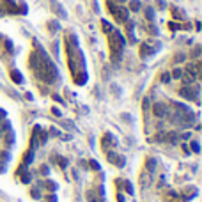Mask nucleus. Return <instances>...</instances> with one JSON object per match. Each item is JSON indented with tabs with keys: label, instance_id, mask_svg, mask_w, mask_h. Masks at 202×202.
<instances>
[{
	"label": "nucleus",
	"instance_id": "29",
	"mask_svg": "<svg viewBox=\"0 0 202 202\" xmlns=\"http://www.w3.org/2000/svg\"><path fill=\"white\" fill-rule=\"evenodd\" d=\"M183 59H185V55H183V53L176 55V62H183Z\"/></svg>",
	"mask_w": 202,
	"mask_h": 202
},
{
	"label": "nucleus",
	"instance_id": "34",
	"mask_svg": "<svg viewBox=\"0 0 202 202\" xmlns=\"http://www.w3.org/2000/svg\"><path fill=\"white\" fill-rule=\"evenodd\" d=\"M51 112H53V114H55V115H60V110H59V108H53V110H51Z\"/></svg>",
	"mask_w": 202,
	"mask_h": 202
},
{
	"label": "nucleus",
	"instance_id": "16",
	"mask_svg": "<svg viewBox=\"0 0 202 202\" xmlns=\"http://www.w3.org/2000/svg\"><path fill=\"white\" fill-rule=\"evenodd\" d=\"M44 186H46L50 192H55V190H57V185H55L53 181H46V183H44Z\"/></svg>",
	"mask_w": 202,
	"mask_h": 202
},
{
	"label": "nucleus",
	"instance_id": "3",
	"mask_svg": "<svg viewBox=\"0 0 202 202\" xmlns=\"http://www.w3.org/2000/svg\"><path fill=\"white\" fill-rule=\"evenodd\" d=\"M108 7H110V11H112V14L119 20V21H126L128 20V9H124V7H115L114 5V2H108Z\"/></svg>",
	"mask_w": 202,
	"mask_h": 202
},
{
	"label": "nucleus",
	"instance_id": "30",
	"mask_svg": "<svg viewBox=\"0 0 202 202\" xmlns=\"http://www.w3.org/2000/svg\"><path fill=\"white\" fill-rule=\"evenodd\" d=\"M142 106H144V110H147V108H149V99H147V98L144 99V105H142Z\"/></svg>",
	"mask_w": 202,
	"mask_h": 202
},
{
	"label": "nucleus",
	"instance_id": "18",
	"mask_svg": "<svg viewBox=\"0 0 202 202\" xmlns=\"http://www.w3.org/2000/svg\"><path fill=\"white\" fill-rule=\"evenodd\" d=\"M130 7H131V11H138V9H140V2H137V0H133V2L130 4Z\"/></svg>",
	"mask_w": 202,
	"mask_h": 202
},
{
	"label": "nucleus",
	"instance_id": "26",
	"mask_svg": "<svg viewBox=\"0 0 202 202\" xmlns=\"http://www.w3.org/2000/svg\"><path fill=\"white\" fill-rule=\"evenodd\" d=\"M181 75H183V71H181V69H174V73H172V76H174V78H181Z\"/></svg>",
	"mask_w": 202,
	"mask_h": 202
},
{
	"label": "nucleus",
	"instance_id": "12",
	"mask_svg": "<svg viewBox=\"0 0 202 202\" xmlns=\"http://www.w3.org/2000/svg\"><path fill=\"white\" fill-rule=\"evenodd\" d=\"M183 82H185V85H192L193 82H195V76L192 75V73H185V76H183Z\"/></svg>",
	"mask_w": 202,
	"mask_h": 202
},
{
	"label": "nucleus",
	"instance_id": "1",
	"mask_svg": "<svg viewBox=\"0 0 202 202\" xmlns=\"http://www.w3.org/2000/svg\"><path fill=\"white\" fill-rule=\"evenodd\" d=\"M110 46H112V53H114V59H119L121 53H122V46H124V41L119 34H114L110 37Z\"/></svg>",
	"mask_w": 202,
	"mask_h": 202
},
{
	"label": "nucleus",
	"instance_id": "27",
	"mask_svg": "<svg viewBox=\"0 0 202 202\" xmlns=\"http://www.w3.org/2000/svg\"><path fill=\"white\" fill-rule=\"evenodd\" d=\"M161 82H163V83L170 82V75H169V73H163V76H161Z\"/></svg>",
	"mask_w": 202,
	"mask_h": 202
},
{
	"label": "nucleus",
	"instance_id": "22",
	"mask_svg": "<svg viewBox=\"0 0 202 202\" xmlns=\"http://www.w3.org/2000/svg\"><path fill=\"white\" fill-rule=\"evenodd\" d=\"M172 14H174L177 20H183V12H181L179 9H172Z\"/></svg>",
	"mask_w": 202,
	"mask_h": 202
},
{
	"label": "nucleus",
	"instance_id": "23",
	"mask_svg": "<svg viewBox=\"0 0 202 202\" xmlns=\"http://www.w3.org/2000/svg\"><path fill=\"white\" fill-rule=\"evenodd\" d=\"M89 165H91L94 170H99V163H98V161H94V160H89Z\"/></svg>",
	"mask_w": 202,
	"mask_h": 202
},
{
	"label": "nucleus",
	"instance_id": "24",
	"mask_svg": "<svg viewBox=\"0 0 202 202\" xmlns=\"http://www.w3.org/2000/svg\"><path fill=\"white\" fill-rule=\"evenodd\" d=\"M21 181H23V183H30V174H28V172L21 174Z\"/></svg>",
	"mask_w": 202,
	"mask_h": 202
},
{
	"label": "nucleus",
	"instance_id": "20",
	"mask_svg": "<svg viewBox=\"0 0 202 202\" xmlns=\"http://www.w3.org/2000/svg\"><path fill=\"white\" fill-rule=\"evenodd\" d=\"M190 146H192V151H193V153H201V146H199V142H192Z\"/></svg>",
	"mask_w": 202,
	"mask_h": 202
},
{
	"label": "nucleus",
	"instance_id": "5",
	"mask_svg": "<svg viewBox=\"0 0 202 202\" xmlns=\"http://www.w3.org/2000/svg\"><path fill=\"white\" fill-rule=\"evenodd\" d=\"M153 112H154V117H165L167 115V105L165 103H154Z\"/></svg>",
	"mask_w": 202,
	"mask_h": 202
},
{
	"label": "nucleus",
	"instance_id": "11",
	"mask_svg": "<svg viewBox=\"0 0 202 202\" xmlns=\"http://www.w3.org/2000/svg\"><path fill=\"white\" fill-rule=\"evenodd\" d=\"M34 161V151L30 149V151H27L25 154H23V165H28V163H32Z\"/></svg>",
	"mask_w": 202,
	"mask_h": 202
},
{
	"label": "nucleus",
	"instance_id": "33",
	"mask_svg": "<svg viewBox=\"0 0 202 202\" xmlns=\"http://www.w3.org/2000/svg\"><path fill=\"white\" fill-rule=\"evenodd\" d=\"M190 137H192V133H190V131H188V133H185V135H183V138H185V140H188V138H190Z\"/></svg>",
	"mask_w": 202,
	"mask_h": 202
},
{
	"label": "nucleus",
	"instance_id": "21",
	"mask_svg": "<svg viewBox=\"0 0 202 202\" xmlns=\"http://www.w3.org/2000/svg\"><path fill=\"white\" fill-rule=\"evenodd\" d=\"M30 195H32L34 199H41V193H39L37 188H32V190H30Z\"/></svg>",
	"mask_w": 202,
	"mask_h": 202
},
{
	"label": "nucleus",
	"instance_id": "17",
	"mask_svg": "<svg viewBox=\"0 0 202 202\" xmlns=\"http://www.w3.org/2000/svg\"><path fill=\"white\" fill-rule=\"evenodd\" d=\"M57 163H59L60 169H66V167H67V160H66V158H57Z\"/></svg>",
	"mask_w": 202,
	"mask_h": 202
},
{
	"label": "nucleus",
	"instance_id": "4",
	"mask_svg": "<svg viewBox=\"0 0 202 202\" xmlns=\"http://www.w3.org/2000/svg\"><path fill=\"white\" fill-rule=\"evenodd\" d=\"M106 158H108V161H110L112 165H117L119 169H122V167H124V163H126V161H124V158H122V156H119V154H115V153H108V154H106Z\"/></svg>",
	"mask_w": 202,
	"mask_h": 202
},
{
	"label": "nucleus",
	"instance_id": "9",
	"mask_svg": "<svg viewBox=\"0 0 202 202\" xmlns=\"http://www.w3.org/2000/svg\"><path fill=\"white\" fill-rule=\"evenodd\" d=\"M146 170L149 174H154V170H156V160L154 158H147L146 160Z\"/></svg>",
	"mask_w": 202,
	"mask_h": 202
},
{
	"label": "nucleus",
	"instance_id": "14",
	"mask_svg": "<svg viewBox=\"0 0 202 202\" xmlns=\"http://www.w3.org/2000/svg\"><path fill=\"white\" fill-rule=\"evenodd\" d=\"M85 80H87V76H85V73H80V76H76V75H75V82H76L78 85H82V83H85Z\"/></svg>",
	"mask_w": 202,
	"mask_h": 202
},
{
	"label": "nucleus",
	"instance_id": "31",
	"mask_svg": "<svg viewBox=\"0 0 202 202\" xmlns=\"http://www.w3.org/2000/svg\"><path fill=\"white\" fill-rule=\"evenodd\" d=\"M48 199V202H57V199H55V195H50V197H46Z\"/></svg>",
	"mask_w": 202,
	"mask_h": 202
},
{
	"label": "nucleus",
	"instance_id": "32",
	"mask_svg": "<svg viewBox=\"0 0 202 202\" xmlns=\"http://www.w3.org/2000/svg\"><path fill=\"white\" fill-rule=\"evenodd\" d=\"M50 131H51V135H59V130H57V128H51Z\"/></svg>",
	"mask_w": 202,
	"mask_h": 202
},
{
	"label": "nucleus",
	"instance_id": "8",
	"mask_svg": "<svg viewBox=\"0 0 202 202\" xmlns=\"http://www.w3.org/2000/svg\"><path fill=\"white\" fill-rule=\"evenodd\" d=\"M154 51H156V48H151L149 43H144L142 48H140V57H149V55H153Z\"/></svg>",
	"mask_w": 202,
	"mask_h": 202
},
{
	"label": "nucleus",
	"instance_id": "2",
	"mask_svg": "<svg viewBox=\"0 0 202 202\" xmlns=\"http://www.w3.org/2000/svg\"><path fill=\"white\" fill-rule=\"evenodd\" d=\"M179 94H181L185 99H188V101H197V96H199V87H197V85H195V87H190V85L186 87V85H185V87L179 91Z\"/></svg>",
	"mask_w": 202,
	"mask_h": 202
},
{
	"label": "nucleus",
	"instance_id": "6",
	"mask_svg": "<svg viewBox=\"0 0 202 202\" xmlns=\"http://www.w3.org/2000/svg\"><path fill=\"white\" fill-rule=\"evenodd\" d=\"M101 146H103L105 151H108V149L114 146V137H112V133H105V135H103V138H101Z\"/></svg>",
	"mask_w": 202,
	"mask_h": 202
},
{
	"label": "nucleus",
	"instance_id": "15",
	"mask_svg": "<svg viewBox=\"0 0 202 202\" xmlns=\"http://www.w3.org/2000/svg\"><path fill=\"white\" fill-rule=\"evenodd\" d=\"M7 135H5V142H7V146H11L12 142H14V133L12 131H5Z\"/></svg>",
	"mask_w": 202,
	"mask_h": 202
},
{
	"label": "nucleus",
	"instance_id": "25",
	"mask_svg": "<svg viewBox=\"0 0 202 202\" xmlns=\"http://www.w3.org/2000/svg\"><path fill=\"white\" fill-rule=\"evenodd\" d=\"M101 27H103V28L106 30V34H110V32H112V27H110V25H108L106 21H103V23H101Z\"/></svg>",
	"mask_w": 202,
	"mask_h": 202
},
{
	"label": "nucleus",
	"instance_id": "28",
	"mask_svg": "<svg viewBox=\"0 0 202 202\" xmlns=\"http://www.w3.org/2000/svg\"><path fill=\"white\" fill-rule=\"evenodd\" d=\"M39 170H41V174H43V176H46V174L50 172V169H48L46 165H41V169H39Z\"/></svg>",
	"mask_w": 202,
	"mask_h": 202
},
{
	"label": "nucleus",
	"instance_id": "19",
	"mask_svg": "<svg viewBox=\"0 0 202 202\" xmlns=\"http://www.w3.org/2000/svg\"><path fill=\"white\" fill-rule=\"evenodd\" d=\"M146 16H147V20H153V18H154V11H153L151 7H147V9H146Z\"/></svg>",
	"mask_w": 202,
	"mask_h": 202
},
{
	"label": "nucleus",
	"instance_id": "10",
	"mask_svg": "<svg viewBox=\"0 0 202 202\" xmlns=\"http://www.w3.org/2000/svg\"><path fill=\"white\" fill-rule=\"evenodd\" d=\"M188 73H192V75L197 78L199 73H201V62H193V64H190V66H188Z\"/></svg>",
	"mask_w": 202,
	"mask_h": 202
},
{
	"label": "nucleus",
	"instance_id": "7",
	"mask_svg": "<svg viewBox=\"0 0 202 202\" xmlns=\"http://www.w3.org/2000/svg\"><path fill=\"white\" fill-rule=\"evenodd\" d=\"M151 181H153V174H149L147 170H144L142 176H140V185L144 188H147V186H151Z\"/></svg>",
	"mask_w": 202,
	"mask_h": 202
},
{
	"label": "nucleus",
	"instance_id": "35",
	"mask_svg": "<svg viewBox=\"0 0 202 202\" xmlns=\"http://www.w3.org/2000/svg\"><path fill=\"white\" fill-rule=\"evenodd\" d=\"M117 201H119V202H124V197H122V195L119 193V195H117Z\"/></svg>",
	"mask_w": 202,
	"mask_h": 202
},
{
	"label": "nucleus",
	"instance_id": "13",
	"mask_svg": "<svg viewBox=\"0 0 202 202\" xmlns=\"http://www.w3.org/2000/svg\"><path fill=\"white\" fill-rule=\"evenodd\" d=\"M11 78H12V82H16V83H21V82H23V76L20 75V71H11Z\"/></svg>",
	"mask_w": 202,
	"mask_h": 202
}]
</instances>
